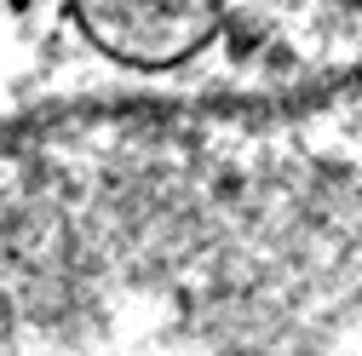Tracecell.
<instances>
[{
    "instance_id": "cell-1",
    "label": "cell",
    "mask_w": 362,
    "mask_h": 356,
    "mask_svg": "<svg viewBox=\"0 0 362 356\" xmlns=\"http://www.w3.org/2000/svg\"><path fill=\"white\" fill-rule=\"evenodd\" d=\"M75 12L115 58L173 64L207 40L218 0H75Z\"/></svg>"
}]
</instances>
